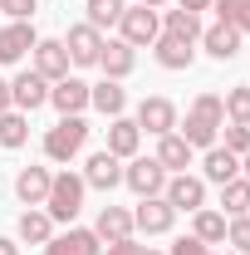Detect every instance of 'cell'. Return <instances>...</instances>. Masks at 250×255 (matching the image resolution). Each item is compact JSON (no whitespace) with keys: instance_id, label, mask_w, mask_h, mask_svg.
Instances as JSON below:
<instances>
[{"instance_id":"obj_32","label":"cell","mask_w":250,"mask_h":255,"mask_svg":"<svg viewBox=\"0 0 250 255\" xmlns=\"http://www.w3.org/2000/svg\"><path fill=\"white\" fill-rule=\"evenodd\" d=\"M113 20H123V0H89V25H113Z\"/></svg>"},{"instance_id":"obj_7","label":"cell","mask_w":250,"mask_h":255,"mask_svg":"<svg viewBox=\"0 0 250 255\" xmlns=\"http://www.w3.org/2000/svg\"><path fill=\"white\" fill-rule=\"evenodd\" d=\"M64 49H69V59H74V64H98V49H103V39H98L94 25H74Z\"/></svg>"},{"instance_id":"obj_19","label":"cell","mask_w":250,"mask_h":255,"mask_svg":"<svg viewBox=\"0 0 250 255\" xmlns=\"http://www.w3.org/2000/svg\"><path fill=\"white\" fill-rule=\"evenodd\" d=\"M127 231H132V216H127L123 206H103L94 236H103V241H127Z\"/></svg>"},{"instance_id":"obj_11","label":"cell","mask_w":250,"mask_h":255,"mask_svg":"<svg viewBox=\"0 0 250 255\" xmlns=\"http://www.w3.org/2000/svg\"><path fill=\"white\" fill-rule=\"evenodd\" d=\"M49 103L59 108L64 118H74V113L89 103V84H79V79H59V89H49Z\"/></svg>"},{"instance_id":"obj_15","label":"cell","mask_w":250,"mask_h":255,"mask_svg":"<svg viewBox=\"0 0 250 255\" xmlns=\"http://www.w3.org/2000/svg\"><path fill=\"white\" fill-rule=\"evenodd\" d=\"M25 49H34V30L20 20V25H10V30H0V64H15Z\"/></svg>"},{"instance_id":"obj_36","label":"cell","mask_w":250,"mask_h":255,"mask_svg":"<svg viewBox=\"0 0 250 255\" xmlns=\"http://www.w3.org/2000/svg\"><path fill=\"white\" fill-rule=\"evenodd\" d=\"M0 10L15 15V20H30V15H34V0H0Z\"/></svg>"},{"instance_id":"obj_43","label":"cell","mask_w":250,"mask_h":255,"mask_svg":"<svg viewBox=\"0 0 250 255\" xmlns=\"http://www.w3.org/2000/svg\"><path fill=\"white\" fill-rule=\"evenodd\" d=\"M142 5H162V0H142Z\"/></svg>"},{"instance_id":"obj_28","label":"cell","mask_w":250,"mask_h":255,"mask_svg":"<svg viewBox=\"0 0 250 255\" xmlns=\"http://www.w3.org/2000/svg\"><path fill=\"white\" fill-rule=\"evenodd\" d=\"M221 108L231 113V123H246V128H250V84H241V89H231V94L221 98Z\"/></svg>"},{"instance_id":"obj_44","label":"cell","mask_w":250,"mask_h":255,"mask_svg":"<svg viewBox=\"0 0 250 255\" xmlns=\"http://www.w3.org/2000/svg\"><path fill=\"white\" fill-rule=\"evenodd\" d=\"M137 255H157V251H137Z\"/></svg>"},{"instance_id":"obj_26","label":"cell","mask_w":250,"mask_h":255,"mask_svg":"<svg viewBox=\"0 0 250 255\" xmlns=\"http://www.w3.org/2000/svg\"><path fill=\"white\" fill-rule=\"evenodd\" d=\"M221 206H226L231 216H241V211L250 206V182H241V177H231V182L221 187Z\"/></svg>"},{"instance_id":"obj_16","label":"cell","mask_w":250,"mask_h":255,"mask_svg":"<svg viewBox=\"0 0 250 255\" xmlns=\"http://www.w3.org/2000/svg\"><path fill=\"white\" fill-rule=\"evenodd\" d=\"M137 132H142L137 123L113 118V128H108V152H113V157H132V152H137Z\"/></svg>"},{"instance_id":"obj_33","label":"cell","mask_w":250,"mask_h":255,"mask_svg":"<svg viewBox=\"0 0 250 255\" xmlns=\"http://www.w3.org/2000/svg\"><path fill=\"white\" fill-rule=\"evenodd\" d=\"M191 113H196V118H206V123H226V108H221V98L216 94H201V98H196V103H191Z\"/></svg>"},{"instance_id":"obj_12","label":"cell","mask_w":250,"mask_h":255,"mask_svg":"<svg viewBox=\"0 0 250 255\" xmlns=\"http://www.w3.org/2000/svg\"><path fill=\"white\" fill-rule=\"evenodd\" d=\"M49 182H54V177H49L44 167H25V172L15 177V191H20V201H25V206H39V201L49 196Z\"/></svg>"},{"instance_id":"obj_39","label":"cell","mask_w":250,"mask_h":255,"mask_svg":"<svg viewBox=\"0 0 250 255\" xmlns=\"http://www.w3.org/2000/svg\"><path fill=\"white\" fill-rule=\"evenodd\" d=\"M10 103H15V98H10V84L0 79V113H10Z\"/></svg>"},{"instance_id":"obj_35","label":"cell","mask_w":250,"mask_h":255,"mask_svg":"<svg viewBox=\"0 0 250 255\" xmlns=\"http://www.w3.org/2000/svg\"><path fill=\"white\" fill-rule=\"evenodd\" d=\"M226 236H231V246H236V251H250V221H246V216L226 226Z\"/></svg>"},{"instance_id":"obj_25","label":"cell","mask_w":250,"mask_h":255,"mask_svg":"<svg viewBox=\"0 0 250 255\" xmlns=\"http://www.w3.org/2000/svg\"><path fill=\"white\" fill-rule=\"evenodd\" d=\"M20 236L30 246H49V211H25L20 216Z\"/></svg>"},{"instance_id":"obj_42","label":"cell","mask_w":250,"mask_h":255,"mask_svg":"<svg viewBox=\"0 0 250 255\" xmlns=\"http://www.w3.org/2000/svg\"><path fill=\"white\" fill-rule=\"evenodd\" d=\"M246 182H250V152H246Z\"/></svg>"},{"instance_id":"obj_31","label":"cell","mask_w":250,"mask_h":255,"mask_svg":"<svg viewBox=\"0 0 250 255\" xmlns=\"http://www.w3.org/2000/svg\"><path fill=\"white\" fill-rule=\"evenodd\" d=\"M196 241H226V216L221 211H196Z\"/></svg>"},{"instance_id":"obj_3","label":"cell","mask_w":250,"mask_h":255,"mask_svg":"<svg viewBox=\"0 0 250 255\" xmlns=\"http://www.w3.org/2000/svg\"><path fill=\"white\" fill-rule=\"evenodd\" d=\"M123 182L137 191V196H157V191L167 187V167H162L157 157H137V162L123 172Z\"/></svg>"},{"instance_id":"obj_27","label":"cell","mask_w":250,"mask_h":255,"mask_svg":"<svg viewBox=\"0 0 250 255\" xmlns=\"http://www.w3.org/2000/svg\"><path fill=\"white\" fill-rule=\"evenodd\" d=\"M167 34L191 44V39L201 34V25H196V15H191V10H167Z\"/></svg>"},{"instance_id":"obj_18","label":"cell","mask_w":250,"mask_h":255,"mask_svg":"<svg viewBox=\"0 0 250 255\" xmlns=\"http://www.w3.org/2000/svg\"><path fill=\"white\" fill-rule=\"evenodd\" d=\"M49 255H98V236L94 231H69L59 241H49Z\"/></svg>"},{"instance_id":"obj_24","label":"cell","mask_w":250,"mask_h":255,"mask_svg":"<svg viewBox=\"0 0 250 255\" xmlns=\"http://www.w3.org/2000/svg\"><path fill=\"white\" fill-rule=\"evenodd\" d=\"M216 10H221V25L250 34V0H216Z\"/></svg>"},{"instance_id":"obj_23","label":"cell","mask_w":250,"mask_h":255,"mask_svg":"<svg viewBox=\"0 0 250 255\" xmlns=\"http://www.w3.org/2000/svg\"><path fill=\"white\" fill-rule=\"evenodd\" d=\"M236 172H241L236 152H226V147H211V152H206V177H211V182H221V187H226Z\"/></svg>"},{"instance_id":"obj_29","label":"cell","mask_w":250,"mask_h":255,"mask_svg":"<svg viewBox=\"0 0 250 255\" xmlns=\"http://www.w3.org/2000/svg\"><path fill=\"white\" fill-rule=\"evenodd\" d=\"M30 137V123L20 113H0V147H20Z\"/></svg>"},{"instance_id":"obj_30","label":"cell","mask_w":250,"mask_h":255,"mask_svg":"<svg viewBox=\"0 0 250 255\" xmlns=\"http://www.w3.org/2000/svg\"><path fill=\"white\" fill-rule=\"evenodd\" d=\"M182 137H187L191 147H211V137H216V123H206V118L187 113V128H182Z\"/></svg>"},{"instance_id":"obj_20","label":"cell","mask_w":250,"mask_h":255,"mask_svg":"<svg viewBox=\"0 0 250 255\" xmlns=\"http://www.w3.org/2000/svg\"><path fill=\"white\" fill-rule=\"evenodd\" d=\"M157 64H162V69H187V64H191V44L162 34V39H157Z\"/></svg>"},{"instance_id":"obj_22","label":"cell","mask_w":250,"mask_h":255,"mask_svg":"<svg viewBox=\"0 0 250 255\" xmlns=\"http://www.w3.org/2000/svg\"><path fill=\"white\" fill-rule=\"evenodd\" d=\"M157 162H162V167H191V142H187V137H172V132H162Z\"/></svg>"},{"instance_id":"obj_2","label":"cell","mask_w":250,"mask_h":255,"mask_svg":"<svg viewBox=\"0 0 250 255\" xmlns=\"http://www.w3.org/2000/svg\"><path fill=\"white\" fill-rule=\"evenodd\" d=\"M84 142H89V123L74 113V118H59V123L49 128V137H44V152H49L54 162H69L79 147H84Z\"/></svg>"},{"instance_id":"obj_5","label":"cell","mask_w":250,"mask_h":255,"mask_svg":"<svg viewBox=\"0 0 250 255\" xmlns=\"http://www.w3.org/2000/svg\"><path fill=\"white\" fill-rule=\"evenodd\" d=\"M137 128H147V132H172V128H177V108H172L167 98H142Z\"/></svg>"},{"instance_id":"obj_13","label":"cell","mask_w":250,"mask_h":255,"mask_svg":"<svg viewBox=\"0 0 250 255\" xmlns=\"http://www.w3.org/2000/svg\"><path fill=\"white\" fill-rule=\"evenodd\" d=\"M167 201H172V211H201V201H206V187H201L196 177H177V182L167 187Z\"/></svg>"},{"instance_id":"obj_34","label":"cell","mask_w":250,"mask_h":255,"mask_svg":"<svg viewBox=\"0 0 250 255\" xmlns=\"http://www.w3.org/2000/svg\"><path fill=\"white\" fill-rule=\"evenodd\" d=\"M226 152H236V157L250 152V128L246 123H231V128H226Z\"/></svg>"},{"instance_id":"obj_14","label":"cell","mask_w":250,"mask_h":255,"mask_svg":"<svg viewBox=\"0 0 250 255\" xmlns=\"http://www.w3.org/2000/svg\"><path fill=\"white\" fill-rule=\"evenodd\" d=\"M201 39H206V54L211 59H236L241 54V30H231V25H211Z\"/></svg>"},{"instance_id":"obj_21","label":"cell","mask_w":250,"mask_h":255,"mask_svg":"<svg viewBox=\"0 0 250 255\" xmlns=\"http://www.w3.org/2000/svg\"><path fill=\"white\" fill-rule=\"evenodd\" d=\"M89 103H94V108H103V113H113V118H118V113H123V103H127V94H123V89H118V79H103L98 89H89Z\"/></svg>"},{"instance_id":"obj_6","label":"cell","mask_w":250,"mask_h":255,"mask_svg":"<svg viewBox=\"0 0 250 255\" xmlns=\"http://www.w3.org/2000/svg\"><path fill=\"white\" fill-rule=\"evenodd\" d=\"M118 25H123V39H127V44H152V39H157V15L147 10V5H142V10H123Z\"/></svg>"},{"instance_id":"obj_38","label":"cell","mask_w":250,"mask_h":255,"mask_svg":"<svg viewBox=\"0 0 250 255\" xmlns=\"http://www.w3.org/2000/svg\"><path fill=\"white\" fill-rule=\"evenodd\" d=\"M137 251H142V246H132V241H113V251H108V255H137Z\"/></svg>"},{"instance_id":"obj_17","label":"cell","mask_w":250,"mask_h":255,"mask_svg":"<svg viewBox=\"0 0 250 255\" xmlns=\"http://www.w3.org/2000/svg\"><path fill=\"white\" fill-rule=\"evenodd\" d=\"M98 64L108 69V79H123V74H132V44H127V39H118V44H103V49H98Z\"/></svg>"},{"instance_id":"obj_41","label":"cell","mask_w":250,"mask_h":255,"mask_svg":"<svg viewBox=\"0 0 250 255\" xmlns=\"http://www.w3.org/2000/svg\"><path fill=\"white\" fill-rule=\"evenodd\" d=\"M0 255H15V246H10V241H5V236H0Z\"/></svg>"},{"instance_id":"obj_37","label":"cell","mask_w":250,"mask_h":255,"mask_svg":"<svg viewBox=\"0 0 250 255\" xmlns=\"http://www.w3.org/2000/svg\"><path fill=\"white\" fill-rule=\"evenodd\" d=\"M172 255H206V251H201V241L191 236V241H177V246H172Z\"/></svg>"},{"instance_id":"obj_9","label":"cell","mask_w":250,"mask_h":255,"mask_svg":"<svg viewBox=\"0 0 250 255\" xmlns=\"http://www.w3.org/2000/svg\"><path fill=\"white\" fill-rule=\"evenodd\" d=\"M172 216H177V211H172V201H157V196H142V206L132 211V221L142 226L147 236H157V231H167V226H172Z\"/></svg>"},{"instance_id":"obj_10","label":"cell","mask_w":250,"mask_h":255,"mask_svg":"<svg viewBox=\"0 0 250 255\" xmlns=\"http://www.w3.org/2000/svg\"><path fill=\"white\" fill-rule=\"evenodd\" d=\"M84 182H89V187H118V182H123V167H118V157H113V152H94V157H89V172H84Z\"/></svg>"},{"instance_id":"obj_40","label":"cell","mask_w":250,"mask_h":255,"mask_svg":"<svg viewBox=\"0 0 250 255\" xmlns=\"http://www.w3.org/2000/svg\"><path fill=\"white\" fill-rule=\"evenodd\" d=\"M206 5H211V0H182V10H191V15H196V10H206Z\"/></svg>"},{"instance_id":"obj_1","label":"cell","mask_w":250,"mask_h":255,"mask_svg":"<svg viewBox=\"0 0 250 255\" xmlns=\"http://www.w3.org/2000/svg\"><path fill=\"white\" fill-rule=\"evenodd\" d=\"M84 177H54L49 182V196H44V206H49V221H74L79 216V201H84Z\"/></svg>"},{"instance_id":"obj_8","label":"cell","mask_w":250,"mask_h":255,"mask_svg":"<svg viewBox=\"0 0 250 255\" xmlns=\"http://www.w3.org/2000/svg\"><path fill=\"white\" fill-rule=\"evenodd\" d=\"M10 98H15L20 108H39V103H49V79H44V74H20V79L10 84Z\"/></svg>"},{"instance_id":"obj_4","label":"cell","mask_w":250,"mask_h":255,"mask_svg":"<svg viewBox=\"0 0 250 255\" xmlns=\"http://www.w3.org/2000/svg\"><path fill=\"white\" fill-rule=\"evenodd\" d=\"M34 74L44 79H69V49L59 39H39L34 44Z\"/></svg>"}]
</instances>
